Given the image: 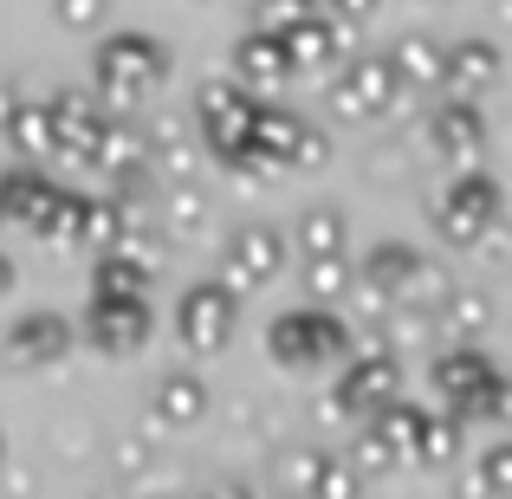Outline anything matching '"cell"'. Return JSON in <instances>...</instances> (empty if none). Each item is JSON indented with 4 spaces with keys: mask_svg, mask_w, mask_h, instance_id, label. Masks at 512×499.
Returning <instances> with one entry per match:
<instances>
[{
    "mask_svg": "<svg viewBox=\"0 0 512 499\" xmlns=\"http://www.w3.org/2000/svg\"><path fill=\"white\" fill-rule=\"evenodd\" d=\"M46 195H52V188L39 182L33 169H7V175H0V214H13V221H33V208Z\"/></svg>",
    "mask_w": 512,
    "mask_h": 499,
    "instance_id": "26",
    "label": "cell"
},
{
    "mask_svg": "<svg viewBox=\"0 0 512 499\" xmlns=\"http://www.w3.org/2000/svg\"><path fill=\"white\" fill-rule=\"evenodd\" d=\"M26 227H39V240H78V195L52 188V195L33 208V221H26Z\"/></svg>",
    "mask_w": 512,
    "mask_h": 499,
    "instance_id": "25",
    "label": "cell"
},
{
    "mask_svg": "<svg viewBox=\"0 0 512 499\" xmlns=\"http://www.w3.org/2000/svg\"><path fill=\"white\" fill-rule=\"evenodd\" d=\"M493 78H500V46H493V39H461V46L441 52V78L435 85H448L454 98H480Z\"/></svg>",
    "mask_w": 512,
    "mask_h": 499,
    "instance_id": "10",
    "label": "cell"
},
{
    "mask_svg": "<svg viewBox=\"0 0 512 499\" xmlns=\"http://www.w3.org/2000/svg\"><path fill=\"white\" fill-rule=\"evenodd\" d=\"M487 318H493V305H487V292H474V286H461V292L441 299V331H448L454 344H467L474 331H487Z\"/></svg>",
    "mask_w": 512,
    "mask_h": 499,
    "instance_id": "19",
    "label": "cell"
},
{
    "mask_svg": "<svg viewBox=\"0 0 512 499\" xmlns=\"http://www.w3.org/2000/svg\"><path fill=\"white\" fill-rule=\"evenodd\" d=\"M65 350H72V325H65V318H52V312L20 318V325L7 331V357L20 363V370H33V363H59Z\"/></svg>",
    "mask_w": 512,
    "mask_h": 499,
    "instance_id": "12",
    "label": "cell"
},
{
    "mask_svg": "<svg viewBox=\"0 0 512 499\" xmlns=\"http://www.w3.org/2000/svg\"><path fill=\"white\" fill-rule=\"evenodd\" d=\"M91 286H98V299H137V292L150 286V273H143L137 260H124L117 247H104V260H98V279H91Z\"/></svg>",
    "mask_w": 512,
    "mask_h": 499,
    "instance_id": "23",
    "label": "cell"
},
{
    "mask_svg": "<svg viewBox=\"0 0 512 499\" xmlns=\"http://www.w3.org/2000/svg\"><path fill=\"white\" fill-rule=\"evenodd\" d=\"M85 337L98 350H137L143 337H150V305H143V292L137 299H91Z\"/></svg>",
    "mask_w": 512,
    "mask_h": 499,
    "instance_id": "9",
    "label": "cell"
},
{
    "mask_svg": "<svg viewBox=\"0 0 512 499\" xmlns=\"http://www.w3.org/2000/svg\"><path fill=\"white\" fill-rule=\"evenodd\" d=\"M363 279H370V286H383L389 299H396L402 286H415V279H422V260H415V253L402 247V240H383V247H376L370 260H363Z\"/></svg>",
    "mask_w": 512,
    "mask_h": 499,
    "instance_id": "17",
    "label": "cell"
},
{
    "mask_svg": "<svg viewBox=\"0 0 512 499\" xmlns=\"http://www.w3.org/2000/svg\"><path fill=\"white\" fill-rule=\"evenodd\" d=\"M279 33H286L292 72H325V65H338V52H344V26L318 20V13H299V20H286Z\"/></svg>",
    "mask_w": 512,
    "mask_h": 499,
    "instance_id": "11",
    "label": "cell"
},
{
    "mask_svg": "<svg viewBox=\"0 0 512 499\" xmlns=\"http://www.w3.org/2000/svg\"><path fill=\"white\" fill-rule=\"evenodd\" d=\"M396 383H402V370H396V357H389L383 344H363L357 357H350V370H344V383H338V409H383L389 396H396Z\"/></svg>",
    "mask_w": 512,
    "mask_h": 499,
    "instance_id": "8",
    "label": "cell"
},
{
    "mask_svg": "<svg viewBox=\"0 0 512 499\" xmlns=\"http://www.w3.org/2000/svg\"><path fill=\"white\" fill-rule=\"evenodd\" d=\"M104 13H111V0H59V20L72 26V33H91V26H104Z\"/></svg>",
    "mask_w": 512,
    "mask_h": 499,
    "instance_id": "30",
    "label": "cell"
},
{
    "mask_svg": "<svg viewBox=\"0 0 512 499\" xmlns=\"http://www.w3.org/2000/svg\"><path fill=\"white\" fill-rule=\"evenodd\" d=\"M331 7H344V13H370L376 0H331Z\"/></svg>",
    "mask_w": 512,
    "mask_h": 499,
    "instance_id": "33",
    "label": "cell"
},
{
    "mask_svg": "<svg viewBox=\"0 0 512 499\" xmlns=\"http://www.w3.org/2000/svg\"><path fill=\"white\" fill-rule=\"evenodd\" d=\"M292 78V52H286V33L266 26V33H247L240 39V85H286Z\"/></svg>",
    "mask_w": 512,
    "mask_h": 499,
    "instance_id": "13",
    "label": "cell"
},
{
    "mask_svg": "<svg viewBox=\"0 0 512 499\" xmlns=\"http://www.w3.org/2000/svg\"><path fill=\"white\" fill-rule=\"evenodd\" d=\"M169 208H175V221H182V227H201V221H208V201H201L195 188H175Z\"/></svg>",
    "mask_w": 512,
    "mask_h": 499,
    "instance_id": "31",
    "label": "cell"
},
{
    "mask_svg": "<svg viewBox=\"0 0 512 499\" xmlns=\"http://www.w3.org/2000/svg\"><path fill=\"white\" fill-rule=\"evenodd\" d=\"M279 266H286V234L279 227H240L227 240V286L253 292V286H273Z\"/></svg>",
    "mask_w": 512,
    "mask_h": 499,
    "instance_id": "6",
    "label": "cell"
},
{
    "mask_svg": "<svg viewBox=\"0 0 512 499\" xmlns=\"http://www.w3.org/2000/svg\"><path fill=\"white\" fill-rule=\"evenodd\" d=\"M305 286H312L318 299H344V292H350V266H344V253H325V260H305Z\"/></svg>",
    "mask_w": 512,
    "mask_h": 499,
    "instance_id": "27",
    "label": "cell"
},
{
    "mask_svg": "<svg viewBox=\"0 0 512 499\" xmlns=\"http://www.w3.org/2000/svg\"><path fill=\"white\" fill-rule=\"evenodd\" d=\"M13 111V91H7V78H0V117H7Z\"/></svg>",
    "mask_w": 512,
    "mask_h": 499,
    "instance_id": "34",
    "label": "cell"
},
{
    "mask_svg": "<svg viewBox=\"0 0 512 499\" xmlns=\"http://www.w3.org/2000/svg\"><path fill=\"white\" fill-rule=\"evenodd\" d=\"M175 331H182L188 350H221L227 337H234V286H227V279L188 286L182 305H175Z\"/></svg>",
    "mask_w": 512,
    "mask_h": 499,
    "instance_id": "4",
    "label": "cell"
},
{
    "mask_svg": "<svg viewBox=\"0 0 512 499\" xmlns=\"http://www.w3.org/2000/svg\"><path fill=\"white\" fill-rule=\"evenodd\" d=\"M124 227H130V201H124V195L78 201V240H98V247H111Z\"/></svg>",
    "mask_w": 512,
    "mask_h": 499,
    "instance_id": "21",
    "label": "cell"
},
{
    "mask_svg": "<svg viewBox=\"0 0 512 499\" xmlns=\"http://www.w3.org/2000/svg\"><path fill=\"white\" fill-rule=\"evenodd\" d=\"M292 137H299V124H292L286 111H260V104H253V117H247V143H253L260 156H273V163H286Z\"/></svg>",
    "mask_w": 512,
    "mask_h": 499,
    "instance_id": "24",
    "label": "cell"
},
{
    "mask_svg": "<svg viewBox=\"0 0 512 499\" xmlns=\"http://www.w3.org/2000/svg\"><path fill=\"white\" fill-rule=\"evenodd\" d=\"M435 389L448 396V409L467 422V415H493V389H500V376H493V363L480 357V350L454 344L448 357L435 363Z\"/></svg>",
    "mask_w": 512,
    "mask_h": 499,
    "instance_id": "5",
    "label": "cell"
},
{
    "mask_svg": "<svg viewBox=\"0 0 512 499\" xmlns=\"http://www.w3.org/2000/svg\"><path fill=\"white\" fill-rule=\"evenodd\" d=\"M493 214H500V182H493V175H461V182H448L428 201V221L441 227L448 247H474L493 227Z\"/></svg>",
    "mask_w": 512,
    "mask_h": 499,
    "instance_id": "2",
    "label": "cell"
},
{
    "mask_svg": "<svg viewBox=\"0 0 512 499\" xmlns=\"http://www.w3.org/2000/svg\"><path fill=\"white\" fill-rule=\"evenodd\" d=\"M435 150L441 156H480V143H487V130H480V117H474V104L467 98H454L448 111H435Z\"/></svg>",
    "mask_w": 512,
    "mask_h": 499,
    "instance_id": "16",
    "label": "cell"
},
{
    "mask_svg": "<svg viewBox=\"0 0 512 499\" xmlns=\"http://www.w3.org/2000/svg\"><path fill=\"white\" fill-rule=\"evenodd\" d=\"M273 357L286 363V370H312V363H325V357H338V350L350 344V331L338 325V318H325V312H286V318H273Z\"/></svg>",
    "mask_w": 512,
    "mask_h": 499,
    "instance_id": "3",
    "label": "cell"
},
{
    "mask_svg": "<svg viewBox=\"0 0 512 499\" xmlns=\"http://www.w3.org/2000/svg\"><path fill=\"white\" fill-rule=\"evenodd\" d=\"M325 156H331V143H325V130H305V124H299V137H292V150H286V163H292V169H318V163H325Z\"/></svg>",
    "mask_w": 512,
    "mask_h": 499,
    "instance_id": "29",
    "label": "cell"
},
{
    "mask_svg": "<svg viewBox=\"0 0 512 499\" xmlns=\"http://www.w3.org/2000/svg\"><path fill=\"white\" fill-rule=\"evenodd\" d=\"M7 137L20 156H59V124H52V104H13L7 117Z\"/></svg>",
    "mask_w": 512,
    "mask_h": 499,
    "instance_id": "14",
    "label": "cell"
},
{
    "mask_svg": "<svg viewBox=\"0 0 512 499\" xmlns=\"http://www.w3.org/2000/svg\"><path fill=\"white\" fill-rule=\"evenodd\" d=\"M454 448H461V415H422L415 422V441H409L415 461L441 467V461H454Z\"/></svg>",
    "mask_w": 512,
    "mask_h": 499,
    "instance_id": "20",
    "label": "cell"
},
{
    "mask_svg": "<svg viewBox=\"0 0 512 499\" xmlns=\"http://www.w3.org/2000/svg\"><path fill=\"white\" fill-rule=\"evenodd\" d=\"M474 487H493V493H512V441H500V448L480 454V474Z\"/></svg>",
    "mask_w": 512,
    "mask_h": 499,
    "instance_id": "28",
    "label": "cell"
},
{
    "mask_svg": "<svg viewBox=\"0 0 512 499\" xmlns=\"http://www.w3.org/2000/svg\"><path fill=\"white\" fill-rule=\"evenodd\" d=\"M7 292H13V260L0 253V299H7Z\"/></svg>",
    "mask_w": 512,
    "mask_h": 499,
    "instance_id": "32",
    "label": "cell"
},
{
    "mask_svg": "<svg viewBox=\"0 0 512 499\" xmlns=\"http://www.w3.org/2000/svg\"><path fill=\"white\" fill-rule=\"evenodd\" d=\"M169 78V52L143 33H111L98 46V85L111 104H137Z\"/></svg>",
    "mask_w": 512,
    "mask_h": 499,
    "instance_id": "1",
    "label": "cell"
},
{
    "mask_svg": "<svg viewBox=\"0 0 512 499\" xmlns=\"http://www.w3.org/2000/svg\"><path fill=\"white\" fill-rule=\"evenodd\" d=\"M344 240H350V221H344L338 208H318V214H305V221H299V253H305V260L344 253Z\"/></svg>",
    "mask_w": 512,
    "mask_h": 499,
    "instance_id": "22",
    "label": "cell"
},
{
    "mask_svg": "<svg viewBox=\"0 0 512 499\" xmlns=\"http://www.w3.org/2000/svg\"><path fill=\"white\" fill-rule=\"evenodd\" d=\"M331 104H338V117H383L389 104H396V72H389V59H357L338 85H331Z\"/></svg>",
    "mask_w": 512,
    "mask_h": 499,
    "instance_id": "7",
    "label": "cell"
},
{
    "mask_svg": "<svg viewBox=\"0 0 512 499\" xmlns=\"http://www.w3.org/2000/svg\"><path fill=\"white\" fill-rule=\"evenodd\" d=\"M389 72H396V85H435L441 78V46L428 33H409L396 46V59H389Z\"/></svg>",
    "mask_w": 512,
    "mask_h": 499,
    "instance_id": "18",
    "label": "cell"
},
{
    "mask_svg": "<svg viewBox=\"0 0 512 499\" xmlns=\"http://www.w3.org/2000/svg\"><path fill=\"white\" fill-rule=\"evenodd\" d=\"M201 415H208V383H201V376H163V383H156V422L188 428V422H201Z\"/></svg>",
    "mask_w": 512,
    "mask_h": 499,
    "instance_id": "15",
    "label": "cell"
}]
</instances>
